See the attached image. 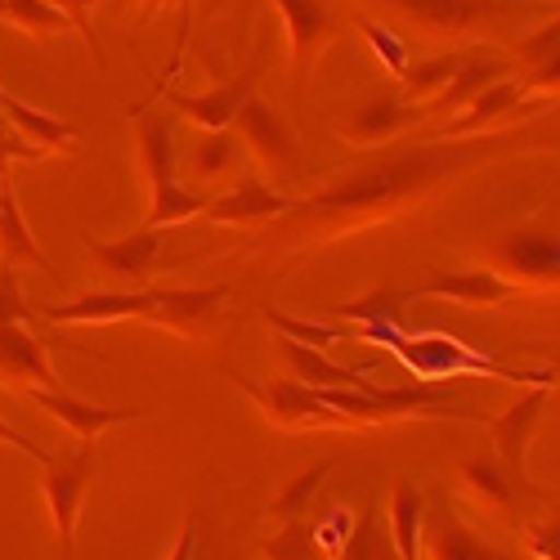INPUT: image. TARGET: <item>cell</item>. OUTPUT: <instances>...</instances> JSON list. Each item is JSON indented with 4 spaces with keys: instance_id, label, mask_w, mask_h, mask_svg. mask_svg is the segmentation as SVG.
Returning <instances> with one entry per match:
<instances>
[{
    "instance_id": "37",
    "label": "cell",
    "mask_w": 560,
    "mask_h": 560,
    "mask_svg": "<svg viewBox=\"0 0 560 560\" xmlns=\"http://www.w3.org/2000/svg\"><path fill=\"white\" fill-rule=\"evenodd\" d=\"M556 55H560V14H556V19H547L542 27L525 32L516 59H521V68H525V72H534V68H542V63H547V59H556Z\"/></svg>"
},
{
    "instance_id": "2",
    "label": "cell",
    "mask_w": 560,
    "mask_h": 560,
    "mask_svg": "<svg viewBox=\"0 0 560 560\" xmlns=\"http://www.w3.org/2000/svg\"><path fill=\"white\" fill-rule=\"evenodd\" d=\"M359 341H372L390 350L417 382H448V377H498V382H516V386H551L556 382V368L547 372H529V368H511L498 363L471 346H462L457 337L444 332H404V328H354Z\"/></svg>"
},
{
    "instance_id": "7",
    "label": "cell",
    "mask_w": 560,
    "mask_h": 560,
    "mask_svg": "<svg viewBox=\"0 0 560 560\" xmlns=\"http://www.w3.org/2000/svg\"><path fill=\"white\" fill-rule=\"evenodd\" d=\"M238 386L256 399V408L265 412V422H269L273 431H288V435H296V431H341L337 412L318 399L314 386H305V382H296V377L238 382Z\"/></svg>"
},
{
    "instance_id": "41",
    "label": "cell",
    "mask_w": 560,
    "mask_h": 560,
    "mask_svg": "<svg viewBox=\"0 0 560 560\" xmlns=\"http://www.w3.org/2000/svg\"><path fill=\"white\" fill-rule=\"evenodd\" d=\"M50 5H59L72 23H77V36L90 45V55H95L100 63H104V45H100V36H95V27H90V0H50Z\"/></svg>"
},
{
    "instance_id": "13",
    "label": "cell",
    "mask_w": 560,
    "mask_h": 560,
    "mask_svg": "<svg viewBox=\"0 0 560 560\" xmlns=\"http://www.w3.org/2000/svg\"><path fill=\"white\" fill-rule=\"evenodd\" d=\"M547 399H551V386H529L511 408H502L498 417H489L498 462H502L521 485H529V466H525V457H529V440H534V431H538V422H542V412H547Z\"/></svg>"
},
{
    "instance_id": "45",
    "label": "cell",
    "mask_w": 560,
    "mask_h": 560,
    "mask_svg": "<svg viewBox=\"0 0 560 560\" xmlns=\"http://www.w3.org/2000/svg\"><path fill=\"white\" fill-rule=\"evenodd\" d=\"M0 95H5V85H0ZM0 139H14V135H10V126H5V113H0Z\"/></svg>"
},
{
    "instance_id": "1",
    "label": "cell",
    "mask_w": 560,
    "mask_h": 560,
    "mask_svg": "<svg viewBox=\"0 0 560 560\" xmlns=\"http://www.w3.org/2000/svg\"><path fill=\"white\" fill-rule=\"evenodd\" d=\"M556 149L560 139H542L534 126H506V130H485L466 139H422V144L377 153L350 171H337L310 198H296L288 215H278L265 229L256 252L269 260L305 256L314 247L354 238L363 229L404 220L412 207L431 202L453 179L471 175L480 166L529 158V153H556Z\"/></svg>"
},
{
    "instance_id": "39",
    "label": "cell",
    "mask_w": 560,
    "mask_h": 560,
    "mask_svg": "<svg viewBox=\"0 0 560 560\" xmlns=\"http://www.w3.org/2000/svg\"><path fill=\"white\" fill-rule=\"evenodd\" d=\"M171 560H211V547H207V525L198 511L184 516V529H179V542L171 551Z\"/></svg>"
},
{
    "instance_id": "30",
    "label": "cell",
    "mask_w": 560,
    "mask_h": 560,
    "mask_svg": "<svg viewBox=\"0 0 560 560\" xmlns=\"http://www.w3.org/2000/svg\"><path fill=\"white\" fill-rule=\"evenodd\" d=\"M0 19L10 27H19L23 36L32 40H50V36H63V32H77V23L50 5V0H0Z\"/></svg>"
},
{
    "instance_id": "25",
    "label": "cell",
    "mask_w": 560,
    "mask_h": 560,
    "mask_svg": "<svg viewBox=\"0 0 560 560\" xmlns=\"http://www.w3.org/2000/svg\"><path fill=\"white\" fill-rule=\"evenodd\" d=\"M502 77H511V59H502V55H476V59H462V68L453 72V81L440 90V95L431 100V104H422L427 108V117H440V113H462V108H471L485 90L493 85V81H502Z\"/></svg>"
},
{
    "instance_id": "44",
    "label": "cell",
    "mask_w": 560,
    "mask_h": 560,
    "mask_svg": "<svg viewBox=\"0 0 560 560\" xmlns=\"http://www.w3.org/2000/svg\"><path fill=\"white\" fill-rule=\"evenodd\" d=\"M126 5H144L149 14H158V10H171V5H189V0H126Z\"/></svg>"
},
{
    "instance_id": "26",
    "label": "cell",
    "mask_w": 560,
    "mask_h": 560,
    "mask_svg": "<svg viewBox=\"0 0 560 560\" xmlns=\"http://www.w3.org/2000/svg\"><path fill=\"white\" fill-rule=\"evenodd\" d=\"M0 252H5V260H14V265H32V269H40V273L59 278V269L45 260L40 243L32 238V229H27V220H23V207H19V198H14V179L0 184Z\"/></svg>"
},
{
    "instance_id": "46",
    "label": "cell",
    "mask_w": 560,
    "mask_h": 560,
    "mask_svg": "<svg viewBox=\"0 0 560 560\" xmlns=\"http://www.w3.org/2000/svg\"><path fill=\"white\" fill-rule=\"evenodd\" d=\"M551 368H556V372H560V354H556V359H551Z\"/></svg>"
},
{
    "instance_id": "9",
    "label": "cell",
    "mask_w": 560,
    "mask_h": 560,
    "mask_svg": "<svg viewBox=\"0 0 560 560\" xmlns=\"http://www.w3.org/2000/svg\"><path fill=\"white\" fill-rule=\"evenodd\" d=\"M153 310H158V288H135V292L100 288V292H81L68 305H45L40 318L72 323V328H108V323H126V318L153 323Z\"/></svg>"
},
{
    "instance_id": "38",
    "label": "cell",
    "mask_w": 560,
    "mask_h": 560,
    "mask_svg": "<svg viewBox=\"0 0 560 560\" xmlns=\"http://www.w3.org/2000/svg\"><path fill=\"white\" fill-rule=\"evenodd\" d=\"M0 323H27V301L19 288V265H0Z\"/></svg>"
},
{
    "instance_id": "24",
    "label": "cell",
    "mask_w": 560,
    "mask_h": 560,
    "mask_svg": "<svg viewBox=\"0 0 560 560\" xmlns=\"http://www.w3.org/2000/svg\"><path fill=\"white\" fill-rule=\"evenodd\" d=\"M462 485L471 489V493H476L485 506H493L498 516H506V521L516 516V502H521V493H525V498L547 502V493H542V489L521 485V480L511 476L498 457H466V462H462Z\"/></svg>"
},
{
    "instance_id": "27",
    "label": "cell",
    "mask_w": 560,
    "mask_h": 560,
    "mask_svg": "<svg viewBox=\"0 0 560 560\" xmlns=\"http://www.w3.org/2000/svg\"><path fill=\"white\" fill-rule=\"evenodd\" d=\"M422 529H427V493L412 480H395L390 489V538L404 560H422Z\"/></svg>"
},
{
    "instance_id": "33",
    "label": "cell",
    "mask_w": 560,
    "mask_h": 560,
    "mask_svg": "<svg viewBox=\"0 0 560 560\" xmlns=\"http://www.w3.org/2000/svg\"><path fill=\"white\" fill-rule=\"evenodd\" d=\"M462 68V55H435V59H417L408 63V72L399 77V90L417 104H431L440 90L453 81V72Z\"/></svg>"
},
{
    "instance_id": "4",
    "label": "cell",
    "mask_w": 560,
    "mask_h": 560,
    "mask_svg": "<svg viewBox=\"0 0 560 560\" xmlns=\"http://www.w3.org/2000/svg\"><path fill=\"white\" fill-rule=\"evenodd\" d=\"M427 36H489L538 14L534 0H382Z\"/></svg>"
},
{
    "instance_id": "3",
    "label": "cell",
    "mask_w": 560,
    "mask_h": 560,
    "mask_svg": "<svg viewBox=\"0 0 560 560\" xmlns=\"http://www.w3.org/2000/svg\"><path fill=\"white\" fill-rule=\"evenodd\" d=\"M135 139H139V171L149 184V215L144 229H175L194 215H207V194L184 189L179 184V153H175V130L166 113L158 108H135Z\"/></svg>"
},
{
    "instance_id": "6",
    "label": "cell",
    "mask_w": 560,
    "mask_h": 560,
    "mask_svg": "<svg viewBox=\"0 0 560 560\" xmlns=\"http://www.w3.org/2000/svg\"><path fill=\"white\" fill-rule=\"evenodd\" d=\"M90 480H95V440H77V448L50 457L40 471V493H45V506H50L63 560H72L77 551V525H81Z\"/></svg>"
},
{
    "instance_id": "21",
    "label": "cell",
    "mask_w": 560,
    "mask_h": 560,
    "mask_svg": "<svg viewBox=\"0 0 560 560\" xmlns=\"http://www.w3.org/2000/svg\"><path fill=\"white\" fill-rule=\"evenodd\" d=\"M0 113H5L10 135H19L23 144H32L40 158H50V153H68L72 158V153H81V130L72 121H59L50 113H40V108L14 100L10 90L0 95Z\"/></svg>"
},
{
    "instance_id": "40",
    "label": "cell",
    "mask_w": 560,
    "mask_h": 560,
    "mask_svg": "<svg viewBox=\"0 0 560 560\" xmlns=\"http://www.w3.org/2000/svg\"><path fill=\"white\" fill-rule=\"evenodd\" d=\"M525 542L538 560H560V516H547V521H534L525 525Z\"/></svg>"
},
{
    "instance_id": "35",
    "label": "cell",
    "mask_w": 560,
    "mask_h": 560,
    "mask_svg": "<svg viewBox=\"0 0 560 560\" xmlns=\"http://www.w3.org/2000/svg\"><path fill=\"white\" fill-rule=\"evenodd\" d=\"M265 318H269L273 332H283V337H292L301 346H314V350H332L346 337H354V328H332V323H318V318H292V314L273 310V305H265Z\"/></svg>"
},
{
    "instance_id": "34",
    "label": "cell",
    "mask_w": 560,
    "mask_h": 560,
    "mask_svg": "<svg viewBox=\"0 0 560 560\" xmlns=\"http://www.w3.org/2000/svg\"><path fill=\"white\" fill-rule=\"evenodd\" d=\"M233 158H238L233 135L229 130H207L198 144L189 149V158H184V171H189L194 179H202V184H211V179H220L233 166Z\"/></svg>"
},
{
    "instance_id": "10",
    "label": "cell",
    "mask_w": 560,
    "mask_h": 560,
    "mask_svg": "<svg viewBox=\"0 0 560 560\" xmlns=\"http://www.w3.org/2000/svg\"><path fill=\"white\" fill-rule=\"evenodd\" d=\"M238 135H243V144L252 149V158L260 166H269L273 175H296L301 171V144H296V135L292 126L283 121V113H278L273 104H265L260 95H252L238 113Z\"/></svg>"
},
{
    "instance_id": "31",
    "label": "cell",
    "mask_w": 560,
    "mask_h": 560,
    "mask_svg": "<svg viewBox=\"0 0 560 560\" xmlns=\"http://www.w3.org/2000/svg\"><path fill=\"white\" fill-rule=\"evenodd\" d=\"M260 556L265 560H332V551L323 547L318 529L305 516L278 521V529L269 538H260Z\"/></svg>"
},
{
    "instance_id": "22",
    "label": "cell",
    "mask_w": 560,
    "mask_h": 560,
    "mask_svg": "<svg viewBox=\"0 0 560 560\" xmlns=\"http://www.w3.org/2000/svg\"><path fill=\"white\" fill-rule=\"evenodd\" d=\"M273 354H278V363L288 368V377H296V382H305V386H354V390L368 386V368L332 363L328 350L301 346V341H292V337H283V332L273 337Z\"/></svg>"
},
{
    "instance_id": "32",
    "label": "cell",
    "mask_w": 560,
    "mask_h": 560,
    "mask_svg": "<svg viewBox=\"0 0 560 560\" xmlns=\"http://www.w3.org/2000/svg\"><path fill=\"white\" fill-rule=\"evenodd\" d=\"M332 466H337V457H323V462L310 466V471H301L296 480H288L283 489H278V498L269 502V521L278 525V521H296V516H305L310 502H314L318 489H323V480L332 476Z\"/></svg>"
},
{
    "instance_id": "18",
    "label": "cell",
    "mask_w": 560,
    "mask_h": 560,
    "mask_svg": "<svg viewBox=\"0 0 560 560\" xmlns=\"http://www.w3.org/2000/svg\"><path fill=\"white\" fill-rule=\"evenodd\" d=\"M296 198L273 194L260 175H243L224 198H211L207 220L220 229H252V224H273L278 215H288Z\"/></svg>"
},
{
    "instance_id": "42",
    "label": "cell",
    "mask_w": 560,
    "mask_h": 560,
    "mask_svg": "<svg viewBox=\"0 0 560 560\" xmlns=\"http://www.w3.org/2000/svg\"><path fill=\"white\" fill-rule=\"evenodd\" d=\"M525 90H529V100H560V55L547 59L542 68H534L525 77Z\"/></svg>"
},
{
    "instance_id": "16",
    "label": "cell",
    "mask_w": 560,
    "mask_h": 560,
    "mask_svg": "<svg viewBox=\"0 0 560 560\" xmlns=\"http://www.w3.org/2000/svg\"><path fill=\"white\" fill-rule=\"evenodd\" d=\"M521 288L511 278L493 273V269H462V273H431L422 288H412L408 301H457V305H476V310H493L516 301Z\"/></svg>"
},
{
    "instance_id": "5",
    "label": "cell",
    "mask_w": 560,
    "mask_h": 560,
    "mask_svg": "<svg viewBox=\"0 0 560 560\" xmlns=\"http://www.w3.org/2000/svg\"><path fill=\"white\" fill-rule=\"evenodd\" d=\"M485 260L521 292H560V233L551 229H502Z\"/></svg>"
},
{
    "instance_id": "19",
    "label": "cell",
    "mask_w": 560,
    "mask_h": 560,
    "mask_svg": "<svg viewBox=\"0 0 560 560\" xmlns=\"http://www.w3.org/2000/svg\"><path fill=\"white\" fill-rule=\"evenodd\" d=\"M90 247V260H95L104 273H117V278H135V283H149L153 269L166 260L171 243L162 229H139V233H126L117 243H95L85 238Z\"/></svg>"
},
{
    "instance_id": "11",
    "label": "cell",
    "mask_w": 560,
    "mask_h": 560,
    "mask_svg": "<svg viewBox=\"0 0 560 560\" xmlns=\"http://www.w3.org/2000/svg\"><path fill=\"white\" fill-rule=\"evenodd\" d=\"M427 121V108L408 100L404 90H382V95H368L354 104V113L341 121V135L350 144H395V139L412 126Z\"/></svg>"
},
{
    "instance_id": "23",
    "label": "cell",
    "mask_w": 560,
    "mask_h": 560,
    "mask_svg": "<svg viewBox=\"0 0 560 560\" xmlns=\"http://www.w3.org/2000/svg\"><path fill=\"white\" fill-rule=\"evenodd\" d=\"M422 560H511V556L480 542V534H471L453 516V506L440 502L422 529Z\"/></svg>"
},
{
    "instance_id": "28",
    "label": "cell",
    "mask_w": 560,
    "mask_h": 560,
    "mask_svg": "<svg viewBox=\"0 0 560 560\" xmlns=\"http://www.w3.org/2000/svg\"><path fill=\"white\" fill-rule=\"evenodd\" d=\"M337 560H404L395 538H390V521L382 525V506L377 502H368L354 516L346 542L337 547Z\"/></svg>"
},
{
    "instance_id": "29",
    "label": "cell",
    "mask_w": 560,
    "mask_h": 560,
    "mask_svg": "<svg viewBox=\"0 0 560 560\" xmlns=\"http://www.w3.org/2000/svg\"><path fill=\"white\" fill-rule=\"evenodd\" d=\"M404 305H408V292H399L395 283H377L359 301L332 305V318H350L359 328H404Z\"/></svg>"
},
{
    "instance_id": "8",
    "label": "cell",
    "mask_w": 560,
    "mask_h": 560,
    "mask_svg": "<svg viewBox=\"0 0 560 560\" xmlns=\"http://www.w3.org/2000/svg\"><path fill=\"white\" fill-rule=\"evenodd\" d=\"M224 305H229V283L158 288V310L149 328H166L184 341H211L224 323Z\"/></svg>"
},
{
    "instance_id": "36",
    "label": "cell",
    "mask_w": 560,
    "mask_h": 560,
    "mask_svg": "<svg viewBox=\"0 0 560 560\" xmlns=\"http://www.w3.org/2000/svg\"><path fill=\"white\" fill-rule=\"evenodd\" d=\"M354 27H359V32H363V40L372 45V55H377V63H382V68H386V72L399 81V77L408 72V63H412V59H408V45H404V40H399L390 27L372 23V19H354Z\"/></svg>"
},
{
    "instance_id": "48",
    "label": "cell",
    "mask_w": 560,
    "mask_h": 560,
    "mask_svg": "<svg viewBox=\"0 0 560 560\" xmlns=\"http://www.w3.org/2000/svg\"><path fill=\"white\" fill-rule=\"evenodd\" d=\"M332 560H337V556H332Z\"/></svg>"
},
{
    "instance_id": "12",
    "label": "cell",
    "mask_w": 560,
    "mask_h": 560,
    "mask_svg": "<svg viewBox=\"0 0 560 560\" xmlns=\"http://www.w3.org/2000/svg\"><path fill=\"white\" fill-rule=\"evenodd\" d=\"M273 5L288 23L292 77H296V85H305L314 63H318V55L337 40V14L328 10V0H273Z\"/></svg>"
},
{
    "instance_id": "14",
    "label": "cell",
    "mask_w": 560,
    "mask_h": 560,
    "mask_svg": "<svg viewBox=\"0 0 560 560\" xmlns=\"http://www.w3.org/2000/svg\"><path fill=\"white\" fill-rule=\"evenodd\" d=\"M256 81H260V63L243 68L238 81L215 85V90H207V95H179V90H158V95H162L166 108H175L184 121H194V126H202V130H229L233 121H238L243 104L256 95Z\"/></svg>"
},
{
    "instance_id": "20",
    "label": "cell",
    "mask_w": 560,
    "mask_h": 560,
    "mask_svg": "<svg viewBox=\"0 0 560 560\" xmlns=\"http://www.w3.org/2000/svg\"><path fill=\"white\" fill-rule=\"evenodd\" d=\"M0 377L23 386V390H36V386L40 390H63L45 346L27 328H19V323H0Z\"/></svg>"
},
{
    "instance_id": "15",
    "label": "cell",
    "mask_w": 560,
    "mask_h": 560,
    "mask_svg": "<svg viewBox=\"0 0 560 560\" xmlns=\"http://www.w3.org/2000/svg\"><path fill=\"white\" fill-rule=\"evenodd\" d=\"M521 108H534V100H529V90H525V77L511 72V77L493 81L471 108H462L457 117H448V121L440 126V135H435V139H466V135L502 130V126H506L511 117H516Z\"/></svg>"
},
{
    "instance_id": "17",
    "label": "cell",
    "mask_w": 560,
    "mask_h": 560,
    "mask_svg": "<svg viewBox=\"0 0 560 560\" xmlns=\"http://www.w3.org/2000/svg\"><path fill=\"white\" fill-rule=\"evenodd\" d=\"M27 399L36 404V408H45L55 417V422H63L77 440H100L104 431H113V427H126V422H139V417H149L144 408H108V404H90V399H81V395H72V390H27Z\"/></svg>"
},
{
    "instance_id": "43",
    "label": "cell",
    "mask_w": 560,
    "mask_h": 560,
    "mask_svg": "<svg viewBox=\"0 0 560 560\" xmlns=\"http://www.w3.org/2000/svg\"><path fill=\"white\" fill-rule=\"evenodd\" d=\"M0 444H10V448H19V453H27V457H36L40 466H45V462H50V453H45V448H40L36 440H27L23 431H14V427L5 422V417H0Z\"/></svg>"
},
{
    "instance_id": "47",
    "label": "cell",
    "mask_w": 560,
    "mask_h": 560,
    "mask_svg": "<svg viewBox=\"0 0 560 560\" xmlns=\"http://www.w3.org/2000/svg\"><path fill=\"white\" fill-rule=\"evenodd\" d=\"M90 5H95V0H90Z\"/></svg>"
}]
</instances>
